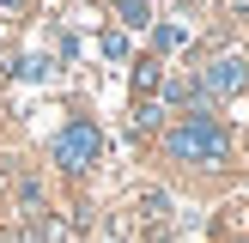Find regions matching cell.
<instances>
[{
	"mask_svg": "<svg viewBox=\"0 0 249 243\" xmlns=\"http://www.w3.org/2000/svg\"><path fill=\"white\" fill-rule=\"evenodd\" d=\"M201 85H207V91H219V97H225V91H243V85H249V67H243L237 55H219L213 67L201 73Z\"/></svg>",
	"mask_w": 249,
	"mask_h": 243,
	"instance_id": "cell-3",
	"label": "cell"
},
{
	"mask_svg": "<svg viewBox=\"0 0 249 243\" xmlns=\"http://www.w3.org/2000/svg\"><path fill=\"white\" fill-rule=\"evenodd\" d=\"M104 55H109V61H122V55H128V36H116V31H109V36H104Z\"/></svg>",
	"mask_w": 249,
	"mask_h": 243,
	"instance_id": "cell-7",
	"label": "cell"
},
{
	"mask_svg": "<svg viewBox=\"0 0 249 243\" xmlns=\"http://www.w3.org/2000/svg\"><path fill=\"white\" fill-rule=\"evenodd\" d=\"M97 152H104V134H97L91 122H73V128L55 134V164L61 170H91Z\"/></svg>",
	"mask_w": 249,
	"mask_h": 243,
	"instance_id": "cell-2",
	"label": "cell"
},
{
	"mask_svg": "<svg viewBox=\"0 0 249 243\" xmlns=\"http://www.w3.org/2000/svg\"><path fill=\"white\" fill-rule=\"evenodd\" d=\"M158 85H164V73H158V61H140V67H134V97H152Z\"/></svg>",
	"mask_w": 249,
	"mask_h": 243,
	"instance_id": "cell-4",
	"label": "cell"
},
{
	"mask_svg": "<svg viewBox=\"0 0 249 243\" xmlns=\"http://www.w3.org/2000/svg\"><path fill=\"white\" fill-rule=\"evenodd\" d=\"M182 43H189L182 24H158V49H182Z\"/></svg>",
	"mask_w": 249,
	"mask_h": 243,
	"instance_id": "cell-5",
	"label": "cell"
},
{
	"mask_svg": "<svg viewBox=\"0 0 249 243\" xmlns=\"http://www.w3.org/2000/svg\"><path fill=\"white\" fill-rule=\"evenodd\" d=\"M24 6H31V0H0V12H24Z\"/></svg>",
	"mask_w": 249,
	"mask_h": 243,
	"instance_id": "cell-8",
	"label": "cell"
},
{
	"mask_svg": "<svg viewBox=\"0 0 249 243\" xmlns=\"http://www.w3.org/2000/svg\"><path fill=\"white\" fill-rule=\"evenodd\" d=\"M116 12H122V24H146V0H116Z\"/></svg>",
	"mask_w": 249,
	"mask_h": 243,
	"instance_id": "cell-6",
	"label": "cell"
},
{
	"mask_svg": "<svg viewBox=\"0 0 249 243\" xmlns=\"http://www.w3.org/2000/svg\"><path fill=\"white\" fill-rule=\"evenodd\" d=\"M164 146H170V158H182V164H225V158H231V134L219 128L213 116L177 122V128L164 134Z\"/></svg>",
	"mask_w": 249,
	"mask_h": 243,
	"instance_id": "cell-1",
	"label": "cell"
}]
</instances>
